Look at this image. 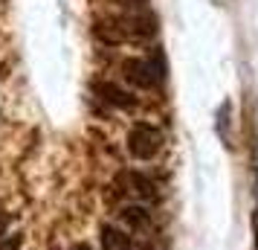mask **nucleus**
<instances>
[{"label":"nucleus","mask_w":258,"mask_h":250,"mask_svg":"<svg viewBox=\"0 0 258 250\" xmlns=\"http://www.w3.org/2000/svg\"><path fill=\"white\" fill-rule=\"evenodd\" d=\"M122 73L134 87L151 90L165 79V67H163V56L154 53V59H125L122 61Z\"/></svg>","instance_id":"f257e3e1"},{"label":"nucleus","mask_w":258,"mask_h":250,"mask_svg":"<svg viewBox=\"0 0 258 250\" xmlns=\"http://www.w3.org/2000/svg\"><path fill=\"white\" fill-rule=\"evenodd\" d=\"M6 230H9V213L0 207V238L6 236Z\"/></svg>","instance_id":"9d476101"},{"label":"nucleus","mask_w":258,"mask_h":250,"mask_svg":"<svg viewBox=\"0 0 258 250\" xmlns=\"http://www.w3.org/2000/svg\"><path fill=\"white\" fill-rule=\"evenodd\" d=\"M119 3H122V6H142L145 0H119Z\"/></svg>","instance_id":"9b49d317"},{"label":"nucleus","mask_w":258,"mask_h":250,"mask_svg":"<svg viewBox=\"0 0 258 250\" xmlns=\"http://www.w3.org/2000/svg\"><path fill=\"white\" fill-rule=\"evenodd\" d=\"M119 24L125 29V38H137V41L140 38H151L157 32V18L151 12H137L131 18H122Z\"/></svg>","instance_id":"7ed1b4c3"},{"label":"nucleus","mask_w":258,"mask_h":250,"mask_svg":"<svg viewBox=\"0 0 258 250\" xmlns=\"http://www.w3.org/2000/svg\"><path fill=\"white\" fill-rule=\"evenodd\" d=\"M102 250H131V236L113 224L102 227Z\"/></svg>","instance_id":"39448f33"},{"label":"nucleus","mask_w":258,"mask_h":250,"mask_svg":"<svg viewBox=\"0 0 258 250\" xmlns=\"http://www.w3.org/2000/svg\"><path fill=\"white\" fill-rule=\"evenodd\" d=\"M128 183L134 186V195L140 198V201H157V189H154V183L148 178H142V175H137V172H131L128 175Z\"/></svg>","instance_id":"6e6552de"},{"label":"nucleus","mask_w":258,"mask_h":250,"mask_svg":"<svg viewBox=\"0 0 258 250\" xmlns=\"http://www.w3.org/2000/svg\"><path fill=\"white\" fill-rule=\"evenodd\" d=\"M122 221L134 230H145V227L151 224V213H148V207H142V204H131L122 210Z\"/></svg>","instance_id":"423d86ee"},{"label":"nucleus","mask_w":258,"mask_h":250,"mask_svg":"<svg viewBox=\"0 0 258 250\" xmlns=\"http://www.w3.org/2000/svg\"><path fill=\"white\" fill-rule=\"evenodd\" d=\"M24 247V236H3L0 238V250H21Z\"/></svg>","instance_id":"1a4fd4ad"},{"label":"nucleus","mask_w":258,"mask_h":250,"mask_svg":"<svg viewBox=\"0 0 258 250\" xmlns=\"http://www.w3.org/2000/svg\"><path fill=\"white\" fill-rule=\"evenodd\" d=\"M160 145H163V134L157 131L154 125H148V122H137V125L131 128V134H128L131 157H137V160H151V157H157Z\"/></svg>","instance_id":"f03ea898"},{"label":"nucleus","mask_w":258,"mask_h":250,"mask_svg":"<svg viewBox=\"0 0 258 250\" xmlns=\"http://www.w3.org/2000/svg\"><path fill=\"white\" fill-rule=\"evenodd\" d=\"M93 32L102 38V41H107V44H119V41H125V29H122L119 21H99Z\"/></svg>","instance_id":"0eeeda50"},{"label":"nucleus","mask_w":258,"mask_h":250,"mask_svg":"<svg viewBox=\"0 0 258 250\" xmlns=\"http://www.w3.org/2000/svg\"><path fill=\"white\" fill-rule=\"evenodd\" d=\"M70 250H90V244H84V241H79V244H73Z\"/></svg>","instance_id":"f8f14e48"},{"label":"nucleus","mask_w":258,"mask_h":250,"mask_svg":"<svg viewBox=\"0 0 258 250\" xmlns=\"http://www.w3.org/2000/svg\"><path fill=\"white\" fill-rule=\"evenodd\" d=\"M96 96H102L107 105H113V108H134V96L113 82H99L96 84Z\"/></svg>","instance_id":"20e7f679"}]
</instances>
